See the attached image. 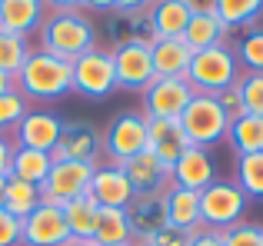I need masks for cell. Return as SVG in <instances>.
I'll return each mask as SVG.
<instances>
[{"label": "cell", "mask_w": 263, "mask_h": 246, "mask_svg": "<svg viewBox=\"0 0 263 246\" xmlns=\"http://www.w3.org/2000/svg\"><path fill=\"white\" fill-rule=\"evenodd\" d=\"M17 90L37 104H57L67 93H73V64L60 60L47 50H30L17 73Z\"/></svg>", "instance_id": "1"}, {"label": "cell", "mask_w": 263, "mask_h": 246, "mask_svg": "<svg viewBox=\"0 0 263 246\" xmlns=\"http://www.w3.org/2000/svg\"><path fill=\"white\" fill-rule=\"evenodd\" d=\"M37 37H40V50L53 53L60 60H70V64L90 53L93 47H100L97 24L84 10H50Z\"/></svg>", "instance_id": "2"}, {"label": "cell", "mask_w": 263, "mask_h": 246, "mask_svg": "<svg viewBox=\"0 0 263 246\" xmlns=\"http://www.w3.org/2000/svg\"><path fill=\"white\" fill-rule=\"evenodd\" d=\"M240 64H237V53H233V44H220L210 47V50H197L190 60V70H186V84L193 87L197 93H217L237 87L240 80Z\"/></svg>", "instance_id": "3"}, {"label": "cell", "mask_w": 263, "mask_h": 246, "mask_svg": "<svg viewBox=\"0 0 263 246\" xmlns=\"http://www.w3.org/2000/svg\"><path fill=\"white\" fill-rule=\"evenodd\" d=\"M180 127H183L190 147H217V143L227 140V130H230V120L220 110L217 97L210 93H197V97L186 104V110L180 113Z\"/></svg>", "instance_id": "4"}, {"label": "cell", "mask_w": 263, "mask_h": 246, "mask_svg": "<svg viewBox=\"0 0 263 246\" xmlns=\"http://www.w3.org/2000/svg\"><path fill=\"white\" fill-rule=\"evenodd\" d=\"M250 207V196L237 187L233 180H213L210 187L200 193V216H203L206 230H230L243 223V213Z\"/></svg>", "instance_id": "5"}, {"label": "cell", "mask_w": 263, "mask_h": 246, "mask_svg": "<svg viewBox=\"0 0 263 246\" xmlns=\"http://www.w3.org/2000/svg\"><path fill=\"white\" fill-rule=\"evenodd\" d=\"M147 150V117L140 110H120L103 127V153L107 163H127Z\"/></svg>", "instance_id": "6"}, {"label": "cell", "mask_w": 263, "mask_h": 246, "mask_svg": "<svg viewBox=\"0 0 263 246\" xmlns=\"http://www.w3.org/2000/svg\"><path fill=\"white\" fill-rule=\"evenodd\" d=\"M197 97L186 77H154L140 90V113L147 120H180L186 104Z\"/></svg>", "instance_id": "7"}, {"label": "cell", "mask_w": 263, "mask_h": 246, "mask_svg": "<svg viewBox=\"0 0 263 246\" xmlns=\"http://www.w3.org/2000/svg\"><path fill=\"white\" fill-rule=\"evenodd\" d=\"M114 90H117V70L110 47H93L90 53L73 60V93L87 100H107Z\"/></svg>", "instance_id": "8"}, {"label": "cell", "mask_w": 263, "mask_h": 246, "mask_svg": "<svg viewBox=\"0 0 263 246\" xmlns=\"http://www.w3.org/2000/svg\"><path fill=\"white\" fill-rule=\"evenodd\" d=\"M103 37L110 50H117V47H154L160 33L150 10H114L103 20Z\"/></svg>", "instance_id": "9"}, {"label": "cell", "mask_w": 263, "mask_h": 246, "mask_svg": "<svg viewBox=\"0 0 263 246\" xmlns=\"http://www.w3.org/2000/svg\"><path fill=\"white\" fill-rule=\"evenodd\" d=\"M93 170H97V167H90V163L53 160L50 173H47L44 187H40V193H44V203H50V207H64V203H70V200H80V196H87Z\"/></svg>", "instance_id": "10"}, {"label": "cell", "mask_w": 263, "mask_h": 246, "mask_svg": "<svg viewBox=\"0 0 263 246\" xmlns=\"http://www.w3.org/2000/svg\"><path fill=\"white\" fill-rule=\"evenodd\" d=\"M103 153V130L90 120H64V133L53 150V160H73L97 167Z\"/></svg>", "instance_id": "11"}, {"label": "cell", "mask_w": 263, "mask_h": 246, "mask_svg": "<svg viewBox=\"0 0 263 246\" xmlns=\"http://www.w3.org/2000/svg\"><path fill=\"white\" fill-rule=\"evenodd\" d=\"M67 240H70V230H67V220H64V207L40 203L24 220L20 246H67Z\"/></svg>", "instance_id": "12"}, {"label": "cell", "mask_w": 263, "mask_h": 246, "mask_svg": "<svg viewBox=\"0 0 263 246\" xmlns=\"http://www.w3.org/2000/svg\"><path fill=\"white\" fill-rule=\"evenodd\" d=\"M60 133H64V120L53 110H33L20 120V127L10 133L13 147H30V150H44V153H53L60 143Z\"/></svg>", "instance_id": "13"}, {"label": "cell", "mask_w": 263, "mask_h": 246, "mask_svg": "<svg viewBox=\"0 0 263 246\" xmlns=\"http://www.w3.org/2000/svg\"><path fill=\"white\" fill-rule=\"evenodd\" d=\"M114 70H117V90H134V93H140L157 77L150 47H117Z\"/></svg>", "instance_id": "14"}, {"label": "cell", "mask_w": 263, "mask_h": 246, "mask_svg": "<svg viewBox=\"0 0 263 246\" xmlns=\"http://www.w3.org/2000/svg\"><path fill=\"white\" fill-rule=\"evenodd\" d=\"M123 176H127L130 190H134V196H147V193H167L170 187H174V180H170V167H163L160 160H157L150 150H143L140 156H134V160L120 163Z\"/></svg>", "instance_id": "15"}, {"label": "cell", "mask_w": 263, "mask_h": 246, "mask_svg": "<svg viewBox=\"0 0 263 246\" xmlns=\"http://www.w3.org/2000/svg\"><path fill=\"white\" fill-rule=\"evenodd\" d=\"M123 213H127V227H130L134 243H143V240H150L160 227H167V196L163 193L134 196Z\"/></svg>", "instance_id": "16"}, {"label": "cell", "mask_w": 263, "mask_h": 246, "mask_svg": "<svg viewBox=\"0 0 263 246\" xmlns=\"http://www.w3.org/2000/svg\"><path fill=\"white\" fill-rule=\"evenodd\" d=\"M87 196L97 207H114V210H127V203L134 200V190H130L127 176L117 163H97L93 176H90V190Z\"/></svg>", "instance_id": "17"}, {"label": "cell", "mask_w": 263, "mask_h": 246, "mask_svg": "<svg viewBox=\"0 0 263 246\" xmlns=\"http://www.w3.org/2000/svg\"><path fill=\"white\" fill-rule=\"evenodd\" d=\"M170 180L174 187H183V190H193V193H203L213 180H217V163H213L210 150L203 147H190L183 156L174 163L170 170Z\"/></svg>", "instance_id": "18"}, {"label": "cell", "mask_w": 263, "mask_h": 246, "mask_svg": "<svg viewBox=\"0 0 263 246\" xmlns=\"http://www.w3.org/2000/svg\"><path fill=\"white\" fill-rule=\"evenodd\" d=\"M147 150L163 163V167L174 170V163L190 150L180 120H147Z\"/></svg>", "instance_id": "19"}, {"label": "cell", "mask_w": 263, "mask_h": 246, "mask_svg": "<svg viewBox=\"0 0 263 246\" xmlns=\"http://www.w3.org/2000/svg\"><path fill=\"white\" fill-rule=\"evenodd\" d=\"M47 13L50 10L44 0H4L0 4V30L30 40L33 33H40Z\"/></svg>", "instance_id": "20"}, {"label": "cell", "mask_w": 263, "mask_h": 246, "mask_svg": "<svg viewBox=\"0 0 263 246\" xmlns=\"http://www.w3.org/2000/svg\"><path fill=\"white\" fill-rule=\"evenodd\" d=\"M150 53H154V73L157 77H186L190 60H193V47L183 37L157 40L150 47Z\"/></svg>", "instance_id": "21"}, {"label": "cell", "mask_w": 263, "mask_h": 246, "mask_svg": "<svg viewBox=\"0 0 263 246\" xmlns=\"http://www.w3.org/2000/svg\"><path fill=\"white\" fill-rule=\"evenodd\" d=\"M167 223L170 227H180L186 233H197L203 230V216H200V193L183 187H170L167 193Z\"/></svg>", "instance_id": "22"}, {"label": "cell", "mask_w": 263, "mask_h": 246, "mask_svg": "<svg viewBox=\"0 0 263 246\" xmlns=\"http://www.w3.org/2000/svg\"><path fill=\"white\" fill-rule=\"evenodd\" d=\"M50 167H53V153L30 150V147H13V160H10V176H13V180H24V183H33V187H44Z\"/></svg>", "instance_id": "23"}, {"label": "cell", "mask_w": 263, "mask_h": 246, "mask_svg": "<svg viewBox=\"0 0 263 246\" xmlns=\"http://www.w3.org/2000/svg\"><path fill=\"white\" fill-rule=\"evenodd\" d=\"M227 37H230V30L220 24L217 13H193L186 30H183V40L193 47V53L210 50V47H220V44H230Z\"/></svg>", "instance_id": "24"}, {"label": "cell", "mask_w": 263, "mask_h": 246, "mask_svg": "<svg viewBox=\"0 0 263 246\" xmlns=\"http://www.w3.org/2000/svg\"><path fill=\"white\" fill-rule=\"evenodd\" d=\"M213 13L227 30H250L263 17V0H213Z\"/></svg>", "instance_id": "25"}, {"label": "cell", "mask_w": 263, "mask_h": 246, "mask_svg": "<svg viewBox=\"0 0 263 246\" xmlns=\"http://www.w3.org/2000/svg\"><path fill=\"white\" fill-rule=\"evenodd\" d=\"M97 246H123L134 243L127 227V213L114 207H97V220H93V236H90Z\"/></svg>", "instance_id": "26"}, {"label": "cell", "mask_w": 263, "mask_h": 246, "mask_svg": "<svg viewBox=\"0 0 263 246\" xmlns=\"http://www.w3.org/2000/svg\"><path fill=\"white\" fill-rule=\"evenodd\" d=\"M227 143L237 150V156L263 153V117L243 113L240 120H233L230 130H227Z\"/></svg>", "instance_id": "27"}, {"label": "cell", "mask_w": 263, "mask_h": 246, "mask_svg": "<svg viewBox=\"0 0 263 246\" xmlns=\"http://www.w3.org/2000/svg\"><path fill=\"white\" fill-rule=\"evenodd\" d=\"M44 203V193H40V187H33V183H24V180H13V176H7V196H4V210L10 216H17V220H27V216L33 213V210Z\"/></svg>", "instance_id": "28"}, {"label": "cell", "mask_w": 263, "mask_h": 246, "mask_svg": "<svg viewBox=\"0 0 263 246\" xmlns=\"http://www.w3.org/2000/svg\"><path fill=\"white\" fill-rule=\"evenodd\" d=\"M154 24H157V33H160V40L167 37H183L186 24H190V7L186 4H177V0H157L154 4Z\"/></svg>", "instance_id": "29"}, {"label": "cell", "mask_w": 263, "mask_h": 246, "mask_svg": "<svg viewBox=\"0 0 263 246\" xmlns=\"http://www.w3.org/2000/svg\"><path fill=\"white\" fill-rule=\"evenodd\" d=\"M64 220L70 230V240H90L93 236V220H97V203L90 196L64 203Z\"/></svg>", "instance_id": "30"}, {"label": "cell", "mask_w": 263, "mask_h": 246, "mask_svg": "<svg viewBox=\"0 0 263 246\" xmlns=\"http://www.w3.org/2000/svg\"><path fill=\"white\" fill-rule=\"evenodd\" d=\"M233 183L243 190L250 200H263V153H247L237 156V170H233Z\"/></svg>", "instance_id": "31"}, {"label": "cell", "mask_w": 263, "mask_h": 246, "mask_svg": "<svg viewBox=\"0 0 263 246\" xmlns=\"http://www.w3.org/2000/svg\"><path fill=\"white\" fill-rule=\"evenodd\" d=\"M233 53L243 73H263V27H250L240 33Z\"/></svg>", "instance_id": "32"}, {"label": "cell", "mask_w": 263, "mask_h": 246, "mask_svg": "<svg viewBox=\"0 0 263 246\" xmlns=\"http://www.w3.org/2000/svg\"><path fill=\"white\" fill-rule=\"evenodd\" d=\"M27 53H30V40L0 30V70L10 73V77H17L20 67H24V60H27Z\"/></svg>", "instance_id": "33"}, {"label": "cell", "mask_w": 263, "mask_h": 246, "mask_svg": "<svg viewBox=\"0 0 263 246\" xmlns=\"http://www.w3.org/2000/svg\"><path fill=\"white\" fill-rule=\"evenodd\" d=\"M27 113H30V100H27L24 93L20 90L4 93V97H0V136H10Z\"/></svg>", "instance_id": "34"}, {"label": "cell", "mask_w": 263, "mask_h": 246, "mask_svg": "<svg viewBox=\"0 0 263 246\" xmlns=\"http://www.w3.org/2000/svg\"><path fill=\"white\" fill-rule=\"evenodd\" d=\"M237 93L243 100V110L253 117H263V73H240Z\"/></svg>", "instance_id": "35"}, {"label": "cell", "mask_w": 263, "mask_h": 246, "mask_svg": "<svg viewBox=\"0 0 263 246\" xmlns=\"http://www.w3.org/2000/svg\"><path fill=\"white\" fill-rule=\"evenodd\" d=\"M223 246H263V227L260 223H237L223 230Z\"/></svg>", "instance_id": "36"}, {"label": "cell", "mask_w": 263, "mask_h": 246, "mask_svg": "<svg viewBox=\"0 0 263 246\" xmlns=\"http://www.w3.org/2000/svg\"><path fill=\"white\" fill-rule=\"evenodd\" d=\"M190 236L193 233H186V230L170 227V223H167V227H160L150 240H143V243H147V246H190Z\"/></svg>", "instance_id": "37"}, {"label": "cell", "mask_w": 263, "mask_h": 246, "mask_svg": "<svg viewBox=\"0 0 263 246\" xmlns=\"http://www.w3.org/2000/svg\"><path fill=\"white\" fill-rule=\"evenodd\" d=\"M20 233H24V220L0 210V246H20Z\"/></svg>", "instance_id": "38"}, {"label": "cell", "mask_w": 263, "mask_h": 246, "mask_svg": "<svg viewBox=\"0 0 263 246\" xmlns=\"http://www.w3.org/2000/svg\"><path fill=\"white\" fill-rule=\"evenodd\" d=\"M217 104H220V110L227 113V120H240L243 117V100H240V93H237V87H230V90H223V93H217Z\"/></svg>", "instance_id": "39"}, {"label": "cell", "mask_w": 263, "mask_h": 246, "mask_svg": "<svg viewBox=\"0 0 263 246\" xmlns=\"http://www.w3.org/2000/svg\"><path fill=\"white\" fill-rule=\"evenodd\" d=\"M190 246H223V233L220 230H197V233L190 236Z\"/></svg>", "instance_id": "40"}, {"label": "cell", "mask_w": 263, "mask_h": 246, "mask_svg": "<svg viewBox=\"0 0 263 246\" xmlns=\"http://www.w3.org/2000/svg\"><path fill=\"white\" fill-rule=\"evenodd\" d=\"M10 160H13V140L0 136V176H10Z\"/></svg>", "instance_id": "41"}, {"label": "cell", "mask_w": 263, "mask_h": 246, "mask_svg": "<svg viewBox=\"0 0 263 246\" xmlns=\"http://www.w3.org/2000/svg\"><path fill=\"white\" fill-rule=\"evenodd\" d=\"M47 10H84V0H44Z\"/></svg>", "instance_id": "42"}, {"label": "cell", "mask_w": 263, "mask_h": 246, "mask_svg": "<svg viewBox=\"0 0 263 246\" xmlns=\"http://www.w3.org/2000/svg\"><path fill=\"white\" fill-rule=\"evenodd\" d=\"M157 0H117V10H154Z\"/></svg>", "instance_id": "43"}, {"label": "cell", "mask_w": 263, "mask_h": 246, "mask_svg": "<svg viewBox=\"0 0 263 246\" xmlns=\"http://www.w3.org/2000/svg\"><path fill=\"white\" fill-rule=\"evenodd\" d=\"M84 10H97V13H114L117 0H84Z\"/></svg>", "instance_id": "44"}, {"label": "cell", "mask_w": 263, "mask_h": 246, "mask_svg": "<svg viewBox=\"0 0 263 246\" xmlns=\"http://www.w3.org/2000/svg\"><path fill=\"white\" fill-rule=\"evenodd\" d=\"M190 13H213V0H186Z\"/></svg>", "instance_id": "45"}, {"label": "cell", "mask_w": 263, "mask_h": 246, "mask_svg": "<svg viewBox=\"0 0 263 246\" xmlns=\"http://www.w3.org/2000/svg\"><path fill=\"white\" fill-rule=\"evenodd\" d=\"M13 90H17V77L0 70V97H4V93H13Z\"/></svg>", "instance_id": "46"}, {"label": "cell", "mask_w": 263, "mask_h": 246, "mask_svg": "<svg viewBox=\"0 0 263 246\" xmlns=\"http://www.w3.org/2000/svg\"><path fill=\"white\" fill-rule=\"evenodd\" d=\"M4 196H7V176H0V210H4Z\"/></svg>", "instance_id": "47"}, {"label": "cell", "mask_w": 263, "mask_h": 246, "mask_svg": "<svg viewBox=\"0 0 263 246\" xmlns=\"http://www.w3.org/2000/svg\"><path fill=\"white\" fill-rule=\"evenodd\" d=\"M67 246H97L93 240H67Z\"/></svg>", "instance_id": "48"}, {"label": "cell", "mask_w": 263, "mask_h": 246, "mask_svg": "<svg viewBox=\"0 0 263 246\" xmlns=\"http://www.w3.org/2000/svg\"><path fill=\"white\" fill-rule=\"evenodd\" d=\"M123 246H137V243H123Z\"/></svg>", "instance_id": "49"}, {"label": "cell", "mask_w": 263, "mask_h": 246, "mask_svg": "<svg viewBox=\"0 0 263 246\" xmlns=\"http://www.w3.org/2000/svg\"><path fill=\"white\" fill-rule=\"evenodd\" d=\"M177 4H186V0H177Z\"/></svg>", "instance_id": "50"}, {"label": "cell", "mask_w": 263, "mask_h": 246, "mask_svg": "<svg viewBox=\"0 0 263 246\" xmlns=\"http://www.w3.org/2000/svg\"><path fill=\"white\" fill-rule=\"evenodd\" d=\"M137 246H147V243H137Z\"/></svg>", "instance_id": "51"}, {"label": "cell", "mask_w": 263, "mask_h": 246, "mask_svg": "<svg viewBox=\"0 0 263 246\" xmlns=\"http://www.w3.org/2000/svg\"><path fill=\"white\" fill-rule=\"evenodd\" d=\"M0 4H4V0H0Z\"/></svg>", "instance_id": "52"}]
</instances>
